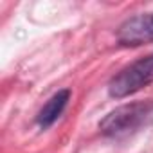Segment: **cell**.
<instances>
[{
  "mask_svg": "<svg viewBox=\"0 0 153 153\" xmlns=\"http://www.w3.org/2000/svg\"><path fill=\"white\" fill-rule=\"evenodd\" d=\"M151 114H153V101L128 103L110 112L99 123V130L108 137H121L137 130Z\"/></svg>",
  "mask_w": 153,
  "mask_h": 153,
  "instance_id": "obj_1",
  "label": "cell"
},
{
  "mask_svg": "<svg viewBox=\"0 0 153 153\" xmlns=\"http://www.w3.org/2000/svg\"><path fill=\"white\" fill-rule=\"evenodd\" d=\"M149 83H153V54L137 59L112 78L108 83V94L115 99H123L142 90Z\"/></svg>",
  "mask_w": 153,
  "mask_h": 153,
  "instance_id": "obj_2",
  "label": "cell"
},
{
  "mask_svg": "<svg viewBox=\"0 0 153 153\" xmlns=\"http://www.w3.org/2000/svg\"><path fill=\"white\" fill-rule=\"evenodd\" d=\"M117 40L126 47H139L153 42V13L137 15L126 20L117 33Z\"/></svg>",
  "mask_w": 153,
  "mask_h": 153,
  "instance_id": "obj_3",
  "label": "cell"
},
{
  "mask_svg": "<svg viewBox=\"0 0 153 153\" xmlns=\"http://www.w3.org/2000/svg\"><path fill=\"white\" fill-rule=\"evenodd\" d=\"M68 99H70V90H59V92H56V94L43 105V108L40 110V114H38V117H36L38 126L43 128V130H47L49 126H52V124L58 121V117L63 114V110H65Z\"/></svg>",
  "mask_w": 153,
  "mask_h": 153,
  "instance_id": "obj_4",
  "label": "cell"
}]
</instances>
